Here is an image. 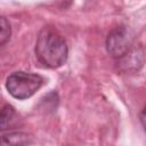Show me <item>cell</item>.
I'll list each match as a JSON object with an SVG mask.
<instances>
[{"label":"cell","instance_id":"obj_1","mask_svg":"<svg viewBox=\"0 0 146 146\" xmlns=\"http://www.w3.org/2000/svg\"><path fill=\"white\" fill-rule=\"evenodd\" d=\"M35 57L40 64L48 68H57L65 64L68 48L64 36L52 26H44L38 34Z\"/></svg>","mask_w":146,"mask_h":146},{"label":"cell","instance_id":"obj_2","mask_svg":"<svg viewBox=\"0 0 146 146\" xmlns=\"http://www.w3.org/2000/svg\"><path fill=\"white\" fill-rule=\"evenodd\" d=\"M43 78L30 72H14L6 80L7 91L16 99L23 100L32 97L42 86Z\"/></svg>","mask_w":146,"mask_h":146},{"label":"cell","instance_id":"obj_3","mask_svg":"<svg viewBox=\"0 0 146 146\" xmlns=\"http://www.w3.org/2000/svg\"><path fill=\"white\" fill-rule=\"evenodd\" d=\"M130 31L125 26H116L110 31L106 38V50L115 60L124 56L135 44Z\"/></svg>","mask_w":146,"mask_h":146},{"label":"cell","instance_id":"obj_4","mask_svg":"<svg viewBox=\"0 0 146 146\" xmlns=\"http://www.w3.org/2000/svg\"><path fill=\"white\" fill-rule=\"evenodd\" d=\"M144 64V49L140 43H135L132 48L121 58L116 59L117 68L124 73L138 72Z\"/></svg>","mask_w":146,"mask_h":146},{"label":"cell","instance_id":"obj_5","mask_svg":"<svg viewBox=\"0 0 146 146\" xmlns=\"http://www.w3.org/2000/svg\"><path fill=\"white\" fill-rule=\"evenodd\" d=\"M19 115L11 105H5L0 108V132L9 131L18 127Z\"/></svg>","mask_w":146,"mask_h":146},{"label":"cell","instance_id":"obj_6","mask_svg":"<svg viewBox=\"0 0 146 146\" xmlns=\"http://www.w3.org/2000/svg\"><path fill=\"white\" fill-rule=\"evenodd\" d=\"M31 143V137L24 132H10L0 136V145H27Z\"/></svg>","mask_w":146,"mask_h":146},{"label":"cell","instance_id":"obj_7","mask_svg":"<svg viewBox=\"0 0 146 146\" xmlns=\"http://www.w3.org/2000/svg\"><path fill=\"white\" fill-rule=\"evenodd\" d=\"M11 35V27L8 19L0 15V47L7 43Z\"/></svg>","mask_w":146,"mask_h":146}]
</instances>
